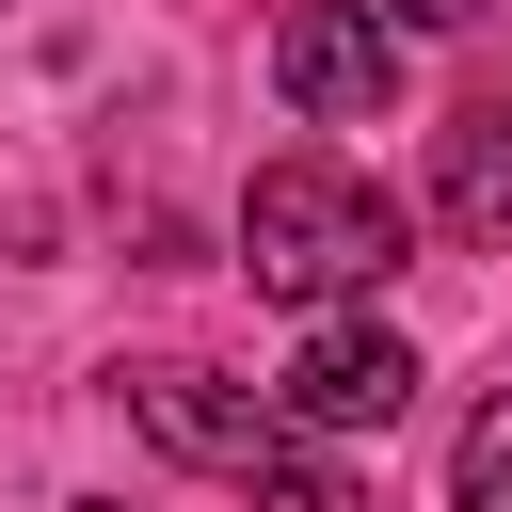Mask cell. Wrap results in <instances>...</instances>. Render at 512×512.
<instances>
[{
    "instance_id": "3957f363",
    "label": "cell",
    "mask_w": 512,
    "mask_h": 512,
    "mask_svg": "<svg viewBox=\"0 0 512 512\" xmlns=\"http://www.w3.org/2000/svg\"><path fill=\"white\" fill-rule=\"evenodd\" d=\"M272 96L304 128H384L400 112V16L384 0H288L272 16Z\"/></svg>"
},
{
    "instance_id": "52a82bcc",
    "label": "cell",
    "mask_w": 512,
    "mask_h": 512,
    "mask_svg": "<svg viewBox=\"0 0 512 512\" xmlns=\"http://www.w3.org/2000/svg\"><path fill=\"white\" fill-rule=\"evenodd\" d=\"M384 16H416V32H464V16H496V0H384Z\"/></svg>"
},
{
    "instance_id": "6da1fadb",
    "label": "cell",
    "mask_w": 512,
    "mask_h": 512,
    "mask_svg": "<svg viewBox=\"0 0 512 512\" xmlns=\"http://www.w3.org/2000/svg\"><path fill=\"white\" fill-rule=\"evenodd\" d=\"M400 256H416V224H400L384 176H352V160H256V192H240V272H256L272 304L336 320V304H368Z\"/></svg>"
},
{
    "instance_id": "5b68a950",
    "label": "cell",
    "mask_w": 512,
    "mask_h": 512,
    "mask_svg": "<svg viewBox=\"0 0 512 512\" xmlns=\"http://www.w3.org/2000/svg\"><path fill=\"white\" fill-rule=\"evenodd\" d=\"M432 224L480 240V256L512 240V80H480V96L432 128Z\"/></svg>"
},
{
    "instance_id": "277c9868",
    "label": "cell",
    "mask_w": 512,
    "mask_h": 512,
    "mask_svg": "<svg viewBox=\"0 0 512 512\" xmlns=\"http://www.w3.org/2000/svg\"><path fill=\"white\" fill-rule=\"evenodd\" d=\"M272 400L320 432V448H352V432H400V400H416V352H400V320H304V352L272 368Z\"/></svg>"
},
{
    "instance_id": "7a4b0ae2",
    "label": "cell",
    "mask_w": 512,
    "mask_h": 512,
    "mask_svg": "<svg viewBox=\"0 0 512 512\" xmlns=\"http://www.w3.org/2000/svg\"><path fill=\"white\" fill-rule=\"evenodd\" d=\"M112 384H128V416H144V448H176V464H208V480H272L288 512H352L336 464H320V432H304L272 384H224V368H192V352H144V368H112Z\"/></svg>"
},
{
    "instance_id": "8992f818",
    "label": "cell",
    "mask_w": 512,
    "mask_h": 512,
    "mask_svg": "<svg viewBox=\"0 0 512 512\" xmlns=\"http://www.w3.org/2000/svg\"><path fill=\"white\" fill-rule=\"evenodd\" d=\"M448 512H512V384L464 416V448H448Z\"/></svg>"
},
{
    "instance_id": "ba28073f",
    "label": "cell",
    "mask_w": 512,
    "mask_h": 512,
    "mask_svg": "<svg viewBox=\"0 0 512 512\" xmlns=\"http://www.w3.org/2000/svg\"><path fill=\"white\" fill-rule=\"evenodd\" d=\"M64 512H128V496H64Z\"/></svg>"
}]
</instances>
